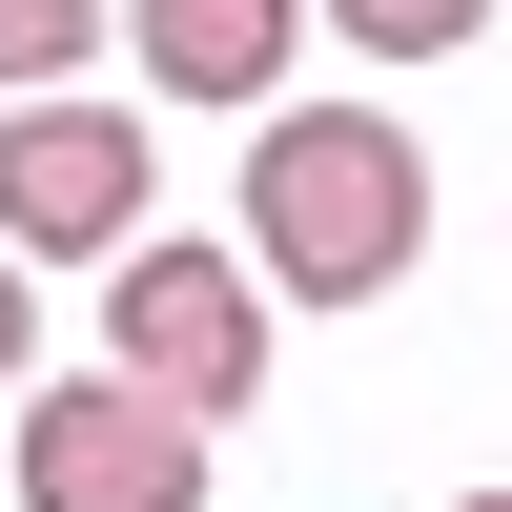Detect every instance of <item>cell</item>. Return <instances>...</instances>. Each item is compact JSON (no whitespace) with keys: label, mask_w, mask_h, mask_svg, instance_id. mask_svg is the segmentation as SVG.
Here are the masks:
<instances>
[{"label":"cell","mask_w":512,"mask_h":512,"mask_svg":"<svg viewBox=\"0 0 512 512\" xmlns=\"http://www.w3.org/2000/svg\"><path fill=\"white\" fill-rule=\"evenodd\" d=\"M246 267L287 308H390L431 267V144L390 103H267L246 123Z\"/></svg>","instance_id":"1"},{"label":"cell","mask_w":512,"mask_h":512,"mask_svg":"<svg viewBox=\"0 0 512 512\" xmlns=\"http://www.w3.org/2000/svg\"><path fill=\"white\" fill-rule=\"evenodd\" d=\"M267 328H287V287H267V267H226V246H185V226H144V246L103 267V369L185 390L205 431L267 390Z\"/></svg>","instance_id":"2"},{"label":"cell","mask_w":512,"mask_h":512,"mask_svg":"<svg viewBox=\"0 0 512 512\" xmlns=\"http://www.w3.org/2000/svg\"><path fill=\"white\" fill-rule=\"evenodd\" d=\"M144 185H164V144L123 103H82V82L0 103V246H21V267H123V246H144Z\"/></svg>","instance_id":"3"},{"label":"cell","mask_w":512,"mask_h":512,"mask_svg":"<svg viewBox=\"0 0 512 512\" xmlns=\"http://www.w3.org/2000/svg\"><path fill=\"white\" fill-rule=\"evenodd\" d=\"M21 512H205V410L144 369L21 390Z\"/></svg>","instance_id":"4"},{"label":"cell","mask_w":512,"mask_h":512,"mask_svg":"<svg viewBox=\"0 0 512 512\" xmlns=\"http://www.w3.org/2000/svg\"><path fill=\"white\" fill-rule=\"evenodd\" d=\"M123 41H144V82H164V103H287L308 0H123Z\"/></svg>","instance_id":"5"},{"label":"cell","mask_w":512,"mask_h":512,"mask_svg":"<svg viewBox=\"0 0 512 512\" xmlns=\"http://www.w3.org/2000/svg\"><path fill=\"white\" fill-rule=\"evenodd\" d=\"M308 21H349L369 62H472V41H492V0H308Z\"/></svg>","instance_id":"6"},{"label":"cell","mask_w":512,"mask_h":512,"mask_svg":"<svg viewBox=\"0 0 512 512\" xmlns=\"http://www.w3.org/2000/svg\"><path fill=\"white\" fill-rule=\"evenodd\" d=\"M82 41H103V0H0V103L82 82Z\"/></svg>","instance_id":"7"},{"label":"cell","mask_w":512,"mask_h":512,"mask_svg":"<svg viewBox=\"0 0 512 512\" xmlns=\"http://www.w3.org/2000/svg\"><path fill=\"white\" fill-rule=\"evenodd\" d=\"M21 349H41V287H21V246H0V390H21Z\"/></svg>","instance_id":"8"},{"label":"cell","mask_w":512,"mask_h":512,"mask_svg":"<svg viewBox=\"0 0 512 512\" xmlns=\"http://www.w3.org/2000/svg\"><path fill=\"white\" fill-rule=\"evenodd\" d=\"M451 512H512V492H451Z\"/></svg>","instance_id":"9"}]
</instances>
